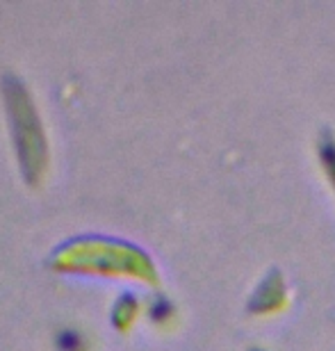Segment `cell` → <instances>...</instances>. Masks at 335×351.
<instances>
[{
	"label": "cell",
	"mask_w": 335,
	"mask_h": 351,
	"mask_svg": "<svg viewBox=\"0 0 335 351\" xmlns=\"http://www.w3.org/2000/svg\"><path fill=\"white\" fill-rule=\"evenodd\" d=\"M51 269L60 274H87V276L130 278L139 283H156V269L139 249L130 244L103 240V237H80L64 244L53 256Z\"/></svg>",
	"instance_id": "1"
},
{
	"label": "cell",
	"mask_w": 335,
	"mask_h": 351,
	"mask_svg": "<svg viewBox=\"0 0 335 351\" xmlns=\"http://www.w3.org/2000/svg\"><path fill=\"white\" fill-rule=\"evenodd\" d=\"M3 89L21 169H23L25 180L30 185H41V180L46 178L48 171V144L44 125L39 121V114L34 110V103L30 94H27V89L16 78H7Z\"/></svg>",
	"instance_id": "2"
},
{
	"label": "cell",
	"mask_w": 335,
	"mask_h": 351,
	"mask_svg": "<svg viewBox=\"0 0 335 351\" xmlns=\"http://www.w3.org/2000/svg\"><path fill=\"white\" fill-rule=\"evenodd\" d=\"M139 315V304L135 297H123L116 301L114 306V313H112V322H114V326L119 331H128V328L135 324Z\"/></svg>",
	"instance_id": "3"
},
{
	"label": "cell",
	"mask_w": 335,
	"mask_h": 351,
	"mask_svg": "<svg viewBox=\"0 0 335 351\" xmlns=\"http://www.w3.org/2000/svg\"><path fill=\"white\" fill-rule=\"evenodd\" d=\"M82 347H85V345H82V340L75 333H64V335H62L60 351H85Z\"/></svg>",
	"instance_id": "4"
}]
</instances>
